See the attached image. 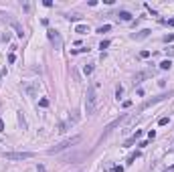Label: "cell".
<instances>
[{
  "mask_svg": "<svg viewBox=\"0 0 174 172\" xmlns=\"http://www.w3.org/2000/svg\"><path fill=\"white\" fill-rule=\"evenodd\" d=\"M166 97H168V95H158V97H152V99H148V101H146L144 105L140 107V112H144V109H148L150 105H154V103H158V101H162V99H166Z\"/></svg>",
  "mask_w": 174,
  "mask_h": 172,
  "instance_id": "5b68a950",
  "label": "cell"
},
{
  "mask_svg": "<svg viewBox=\"0 0 174 172\" xmlns=\"http://www.w3.org/2000/svg\"><path fill=\"white\" fill-rule=\"evenodd\" d=\"M97 85H89L87 87V97H85V112L87 115L95 112V105H97V93H95Z\"/></svg>",
  "mask_w": 174,
  "mask_h": 172,
  "instance_id": "6da1fadb",
  "label": "cell"
},
{
  "mask_svg": "<svg viewBox=\"0 0 174 172\" xmlns=\"http://www.w3.org/2000/svg\"><path fill=\"white\" fill-rule=\"evenodd\" d=\"M83 73H85V75H91V73H93V65H85V67H83Z\"/></svg>",
  "mask_w": 174,
  "mask_h": 172,
  "instance_id": "8fae6325",
  "label": "cell"
},
{
  "mask_svg": "<svg viewBox=\"0 0 174 172\" xmlns=\"http://www.w3.org/2000/svg\"><path fill=\"white\" fill-rule=\"evenodd\" d=\"M14 61H16V57H14L12 53H10V55H8V63H14Z\"/></svg>",
  "mask_w": 174,
  "mask_h": 172,
  "instance_id": "603a6c76",
  "label": "cell"
},
{
  "mask_svg": "<svg viewBox=\"0 0 174 172\" xmlns=\"http://www.w3.org/2000/svg\"><path fill=\"white\" fill-rule=\"evenodd\" d=\"M150 32H152V30L142 29L140 32H134V34H132V39H134V41H142V39H148V36H150Z\"/></svg>",
  "mask_w": 174,
  "mask_h": 172,
  "instance_id": "8992f818",
  "label": "cell"
},
{
  "mask_svg": "<svg viewBox=\"0 0 174 172\" xmlns=\"http://www.w3.org/2000/svg\"><path fill=\"white\" fill-rule=\"evenodd\" d=\"M140 57H142V59H148V57H150V51H142V53H140Z\"/></svg>",
  "mask_w": 174,
  "mask_h": 172,
  "instance_id": "ffe728a7",
  "label": "cell"
},
{
  "mask_svg": "<svg viewBox=\"0 0 174 172\" xmlns=\"http://www.w3.org/2000/svg\"><path fill=\"white\" fill-rule=\"evenodd\" d=\"M119 18H121V20H132V14H130L128 10H119Z\"/></svg>",
  "mask_w": 174,
  "mask_h": 172,
  "instance_id": "9c48e42d",
  "label": "cell"
},
{
  "mask_svg": "<svg viewBox=\"0 0 174 172\" xmlns=\"http://www.w3.org/2000/svg\"><path fill=\"white\" fill-rule=\"evenodd\" d=\"M107 47H109V41H101V43H99V49H101V51L107 49Z\"/></svg>",
  "mask_w": 174,
  "mask_h": 172,
  "instance_id": "9a60e30c",
  "label": "cell"
},
{
  "mask_svg": "<svg viewBox=\"0 0 174 172\" xmlns=\"http://www.w3.org/2000/svg\"><path fill=\"white\" fill-rule=\"evenodd\" d=\"M170 67H172V63H170V59H164V61L160 63V69H164V71H168Z\"/></svg>",
  "mask_w": 174,
  "mask_h": 172,
  "instance_id": "30bf717a",
  "label": "cell"
},
{
  "mask_svg": "<svg viewBox=\"0 0 174 172\" xmlns=\"http://www.w3.org/2000/svg\"><path fill=\"white\" fill-rule=\"evenodd\" d=\"M0 132H4V121L0 119Z\"/></svg>",
  "mask_w": 174,
  "mask_h": 172,
  "instance_id": "484cf974",
  "label": "cell"
},
{
  "mask_svg": "<svg viewBox=\"0 0 174 172\" xmlns=\"http://www.w3.org/2000/svg\"><path fill=\"white\" fill-rule=\"evenodd\" d=\"M81 138L79 136H73V138H67V140H63V142H59L57 146H53V148H49V154H59V152H63V150H67V148H71V146H75V144L79 142Z\"/></svg>",
  "mask_w": 174,
  "mask_h": 172,
  "instance_id": "7a4b0ae2",
  "label": "cell"
},
{
  "mask_svg": "<svg viewBox=\"0 0 174 172\" xmlns=\"http://www.w3.org/2000/svg\"><path fill=\"white\" fill-rule=\"evenodd\" d=\"M6 160H29L32 158V152H4Z\"/></svg>",
  "mask_w": 174,
  "mask_h": 172,
  "instance_id": "3957f363",
  "label": "cell"
},
{
  "mask_svg": "<svg viewBox=\"0 0 174 172\" xmlns=\"http://www.w3.org/2000/svg\"><path fill=\"white\" fill-rule=\"evenodd\" d=\"M75 32H79V34H87V32H89V27H87V24H77V27H75Z\"/></svg>",
  "mask_w": 174,
  "mask_h": 172,
  "instance_id": "ba28073f",
  "label": "cell"
},
{
  "mask_svg": "<svg viewBox=\"0 0 174 172\" xmlns=\"http://www.w3.org/2000/svg\"><path fill=\"white\" fill-rule=\"evenodd\" d=\"M2 43H10V34H8V32L2 34Z\"/></svg>",
  "mask_w": 174,
  "mask_h": 172,
  "instance_id": "2e32d148",
  "label": "cell"
},
{
  "mask_svg": "<svg viewBox=\"0 0 174 172\" xmlns=\"http://www.w3.org/2000/svg\"><path fill=\"white\" fill-rule=\"evenodd\" d=\"M22 8H24L27 12H30V4H29V2H22Z\"/></svg>",
  "mask_w": 174,
  "mask_h": 172,
  "instance_id": "44dd1931",
  "label": "cell"
},
{
  "mask_svg": "<svg viewBox=\"0 0 174 172\" xmlns=\"http://www.w3.org/2000/svg\"><path fill=\"white\" fill-rule=\"evenodd\" d=\"M39 105H41V107H47V105H49V99H45V97H43V99L39 101Z\"/></svg>",
  "mask_w": 174,
  "mask_h": 172,
  "instance_id": "e0dca14e",
  "label": "cell"
},
{
  "mask_svg": "<svg viewBox=\"0 0 174 172\" xmlns=\"http://www.w3.org/2000/svg\"><path fill=\"white\" fill-rule=\"evenodd\" d=\"M168 121H170V119H168V117H160V121H158V124H160V126H166V124H168Z\"/></svg>",
  "mask_w": 174,
  "mask_h": 172,
  "instance_id": "ac0fdd59",
  "label": "cell"
},
{
  "mask_svg": "<svg viewBox=\"0 0 174 172\" xmlns=\"http://www.w3.org/2000/svg\"><path fill=\"white\" fill-rule=\"evenodd\" d=\"M36 172H45V166H41V164H39V166H36Z\"/></svg>",
  "mask_w": 174,
  "mask_h": 172,
  "instance_id": "cb8c5ba5",
  "label": "cell"
},
{
  "mask_svg": "<svg viewBox=\"0 0 174 172\" xmlns=\"http://www.w3.org/2000/svg\"><path fill=\"white\" fill-rule=\"evenodd\" d=\"M10 24H12V29L16 30V34H18V36H22V34H24V30H22V27H20V24H18V22H16L14 18H10Z\"/></svg>",
  "mask_w": 174,
  "mask_h": 172,
  "instance_id": "52a82bcc",
  "label": "cell"
},
{
  "mask_svg": "<svg viewBox=\"0 0 174 172\" xmlns=\"http://www.w3.org/2000/svg\"><path fill=\"white\" fill-rule=\"evenodd\" d=\"M174 41V34H168V36H164V43H172Z\"/></svg>",
  "mask_w": 174,
  "mask_h": 172,
  "instance_id": "d6986e66",
  "label": "cell"
},
{
  "mask_svg": "<svg viewBox=\"0 0 174 172\" xmlns=\"http://www.w3.org/2000/svg\"><path fill=\"white\" fill-rule=\"evenodd\" d=\"M116 172H123V166H116Z\"/></svg>",
  "mask_w": 174,
  "mask_h": 172,
  "instance_id": "d4e9b609",
  "label": "cell"
},
{
  "mask_svg": "<svg viewBox=\"0 0 174 172\" xmlns=\"http://www.w3.org/2000/svg\"><path fill=\"white\" fill-rule=\"evenodd\" d=\"M18 121H20L22 130H27V121H24V115H22V114H18Z\"/></svg>",
  "mask_w": 174,
  "mask_h": 172,
  "instance_id": "4fadbf2b",
  "label": "cell"
},
{
  "mask_svg": "<svg viewBox=\"0 0 174 172\" xmlns=\"http://www.w3.org/2000/svg\"><path fill=\"white\" fill-rule=\"evenodd\" d=\"M148 138H150V140H154V138H156V132H154V130H152V132H148Z\"/></svg>",
  "mask_w": 174,
  "mask_h": 172,
  "instance_id": "7402d4cb",
  "label": "cell"
},
{
  "mask_svg": "<svg viewBox=\"0 0 174 172\" xmlns=\"http://www.w3.org/2000/svg\"><path fill=\"white\" fill-rule=\"evenodd\" d=\"M109 29H111L109 24H103V27H99V29H97V32H107Z\"/></svg>",
  "mask_w": 174,
  "mask_h": 172,
  "instance_id": "5bb4252c",
  "label": "cell"
},
{
  "mask_svg": "<svg viewBox=\"0 0 174 172\" xmlns=\"http://www.w3.org/2000/svg\"><path fill=\"white\" fill-rule=\"evenodd\" d=\"M121 95H123V87H121V85H117V87H116V97L119 99Z\"/></svg>",
  "mask_w": 174,
  "mask_h": 172,
  "instance_id": "7c38bea8",
  "label": "cell"
},
{
  "mask_svg": "<svg viewBox=\"0 0 174 172\" xmlns=\"http://www.w3.org/2000/svg\"><path fill=\"white\" fill-rule=\"evenodd\" d=\"M49 39H51V43L55 45V51L63 49V39H61V34H59L55 29H49Z\"/></svg>",
  "mask_w": 174,
  "mask_h": 172,
  "instance_id": "277c9868",
  "label": "cell"
},
{
  "mask_svg": "<svg viewBox=\"0 0 174 172\" xmlns=\"http://www.w3.org/2000/svg\"><path fill=\"white\" fill-rule=\"evenodd\" d=\"M166 172H174V168H170V170H166Z\"/></svg>",
  "mask_w": 174,
  "mask_h": 172,
  "instance_id": "4316f807",
  "label": "cell"
}]
</instances>
